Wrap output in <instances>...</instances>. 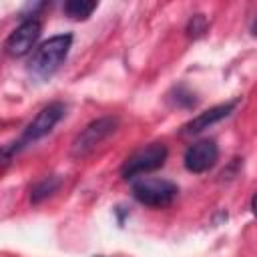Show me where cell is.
<instances>
[{
    "label": "cell",
    "mask_w": 257,
    "mask_h": 257,
    "mask_svg": "<svg viewBox=\"0 0 257 257\" xmlns=\"http://www.w3.org/2000/svg\"><path fill=\"white\" fill-rule=\"evenodd\" d=\"M64 114H66V104L64 102H50L44 108H40L38 114L24 126V131L20 133V137L14 143H10V145L4 147V151H2L4 165H8L10 159L14 155H18L22 149H26V147L34 145L36 141L44 139L46 135H50L52 128L64 118Z\"/></svg>",
    "instance_id": "6da1fadb"
},
{
    "label": "cell",
    "mask_w": 257,
    "mask_h": 257,
    "mask_svg": "<svg viewBox=\"0 0 257 257\" xmlns=\"http://www.w3.org/2000/svg\"><path fill=\"white\" fill-rule=\"evenodd\" d=\"M72 46V34H56L44 40L32 54L28 70L38 78H50L66 60Z\"/></svg>",
    "instance_id": "7a4b0ae2"
},
{
    "label": "cell",
    "mask_w": 257,
    "mask_h": 257,
    "mask_svg": "<svg viewBox=\"0 0 257 257\" xmlns=\"http://www.w3.org/2000/svg\"><path fill=\"white\" fill-rule=\"evenodd\" d=\"M177 195H179V187L169 179L141 177L133 181V197L145 207H153V209L169 207L177 199Z\"/></svg>",
    "instance_id": "3957f363"
},
{
    "label": "cell",
    "mask_w": 257,
    "mask_h": 257,
    "mask_svg": "<svg viewBox=\"0 0 257 257\" xmlns=\"http://www.w3.org/2000/svg\"><path fill=\"white\" fill-rule=\"evenodd\" d=\"M169 157V151L163 143H151L139 151H135L122 165L120 169V175L122 179L126 181H135V179H141L145 177L147 173H153L157 169H161L165 165Z\"/></svg>",
    "instance_id": "277c9868"
},
{
    "label": "cell",
    "mask_w": 257,
    "mask_h": 257,
    "mask_svg": "<svg viewBox=\"0 0 257 257\" xmlns=\"http://www.w3.org/2000/svg\"><path fill=\"white\" fill-rule=\"evenodd\" d=\"M116 124H118V120L114 116H100V118L90 120L72 141V157L82 159V157L90 155L106 137H110L114 133Z\"/></svg>",
    "instance_id": "5b68a950"
},
{
    "label": "cell",
    "mask_w": 257,
    "mask_h": 257,
    "mask_svg": "<svg viewBox=\"0 0 257 257\" xmlns=\"http://www.w3.org/2000/svg\"><path fill=\"white\" fill-rule=\"evenodd\" d=\"M40 30H42V24L38 18H24L8 34V38L4 42V52L12 58H20V56L28 54L32 50V46L36 44Z\"/></svg>",
    "instance_id": "8992f818"
},
{
    "label": "cell",
    "mask_w": 257,
    "mask_h": 257,
    "mask_svg": "<svg viewBox=\"0 0 257 257\" xmlns=\"http://www.w3.org/2000/svg\"><path fill=\"white\" fill-rule=\"evenodd\" d=\"M217 161H219V147L213 139H201V141L193 143L185 151V157H183L185 169L195 175L207 173L209 169H213L217 165Z\"/></svg>",
    "instance_id": "52a82bcc"
},
{
    "label": "cell",
    "mask_w": 257,
    "mask_h": 257,
    "mask_svg": "<svg viewBox=\"0 0 257 257\" xmlns=\"http://www.w3.org/2000/svg\"><path fill=\"white\" fill-rule=\"evenodd\" d=\"M237 104H239V98H233V100L215 104V106H211V108L205 110V112H199L197 116H193L189 122L183 124V135H197V133H201V131H205V128H209V126H213V124H217L219 120L227 118V116L235 110Z\"/></svg>",
    "instance_id": "ba28073f"
},
{
    "label": "cell",
    "mask_w": 257,
    "mask_h": 257,
    "mask_svg": "<svg viewBox=\"0 0 257 257\" xmlns=\"http://www.w3.org/2000/svg\"><path fill=\"white\" fill-rule=\"evenodd\" d=\"M62 185V179L58 175H50V177H42L30 191V201L32 203H40L46 197H50L52 193L58 191V187Z\"/></svg>",
    "instance_id": "9c48e42d"
},
{
    "label": "cell",
    "mask_w": 257,
    "mask_h": 257,
    "mask_svg": "<svg viewBox=\"0 0 257 257\" xmlns=\"http://www.w3.org/2000/svg\"><path fill=\"white\" fill-rule=\"evenodd\" d=\"M96 10V2L88 0H68L64 2V14L72 20H86Z\"/></svg>",
    "instance_id": "30bf717a"
},
{
    "label": "cell",
    "mask_w": 257,
    "mask_h": 257,
    "mask_svg": "<svg viewBox=\"0 0 257 257\" xmlns=\"http://www.w3.org/2000/svg\"><path fill=\"white\" fill-rule=\"evenodd\" d=\"M169 98H171V100H173V104H175V106H179V108H191V106H195V104H197L195 94H193L187 86H183V84L175 86V88H173V92L169 94Z\"/></svg>",
    "instance_id": "8fae6325"
},
{
    "label": "cell",
    "mask_w": 257,
    "mask_h": 257,
    "mask_svg": "<svg viewBox=\"0 0 257 257\" xmlns=\"http://www.w3.org/2000/svg\"><path fill=\"white\" fill-rule=\"evenodd\" d=\"M189 34H193V36H197V34H203L205 32V18H203V14H195L191 20H189Z\"/></svg>",
    "instance_id": "7c38bea8"
},
{
    "label": "cell",
    "mask_w": 257,
    "mask_h": 257,
    "mask_svg": "<svg viewBox=\"0 0 257 257\" xmlns=\"http://www.w3.org/2000/svg\"><path fill=\"white\" fill-rule=\"evenodd\" d=\"M251 211H253V215L257 217V191H255V195H253V199H251Z\"/></svg>",
    "instance_id": "4fadbf2b"
},
{
    "label": "cell",
    "mask_w": 257,
    "mask_h": 257,
    "mask_svg": "<svg viewBox=\"0 0 257 257\" xmlns=\"http://www.w3.org/2000/svg\"><path fill=\"white\" fill-rule=\"evenodd\" d=\"M251 34L257 38V14H255V18H253V22H251Z\"/></svg>",
    "instance_id": "5bb4252c"
}]
</instances>
